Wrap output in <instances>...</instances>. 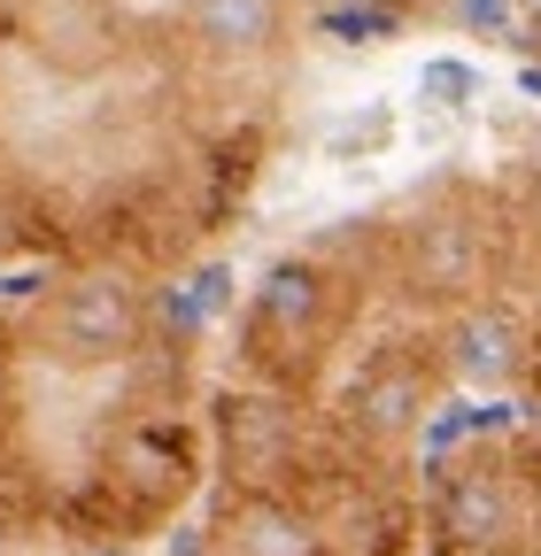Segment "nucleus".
<instances>
[{"label": "nucleus", "instance_id": "f257e3e1", "mask_svg": "<svg viewBox=\"0 0 541 556\" xmlns=\"http://www.w3.org/2000/svg\"><path fill=\"white\" fill-rule=\"evenodd\" d=\"M325 340V270L317 263H270L248 302V356L270 364H310Z\"/></svg>", "mask_w": 541, "mask_h": 556}, {"label": "nucleus", "instance_id": "f03ea898", "mask_svg": "<svg viewBox=\"0 0 541 556\" xmlns=\"http://www.w3.org/2000/svg\"><path fill=\"white\" fill-rule=\"evenodd\" d=\"M47 325H54V348L71 364H116V356L140 348L148 309H140V294H131L124 278L93 270V278H78V287H62V302H54Z\"/></svg>", "mask_w": 541, "mask_h": 556}, {"label": "nucleus", "instance_id": "7ed1b4c3", "mask_svg": "<svg viewBox=\"0 0 541 556\" xmlns=\"http://www.w3.org/2000/svg\"><path fill=\"white\" fill-rule=\"evenodd\" d=\"M433 518H441V541L449 548H471V556H511L518 533H526V510H518V486L488 464L471 471H449L441 495H433Z\"/></svg>", "mask_w": 541, "mask_h": 556}, {"label": "nucleus", "instance_id": "20e7f679", "mask_svg": "<svg viewBox=\"0 0 541 556\" xmlns=\"http://www.w3.org/2000/svg\"><path fill=\"white\" fill-rule=\"evenodd\" d=\"M217 433H225V464L240 479V495H287V471H294V409L263 402V394H225L217 402Z\"/></svg>", "mask_w": 541, "mask_h": 556}, {"label": "nucleus", "instance_id": "39448f33", "mask_svg": "<svg viewBox=\"0 0 541 556\" xmlns=\"http://www.w3.org/2000/svg\"><path fill=\"white\" fill-rule=\"evenodd\" d=\"M418 417H426V364L394 356V348H379V356L341 387V426L356 441H372V448L418 433Z\"/></svg>", "mask_w": 541, "mask_h": 556}, {"label": "nucleus", "instance_id": "423d86ee", "mask_svg": "<svg viewBox=\"0 0 541 556\" xmlns=\"http://www.w3.org/2000/svg\"><path fill=\"white\" fill-rule=\"evenodd\" d=\"M186 479H193V441L171 426V417H148V426H131L109 456V486L131 503V518H155L186 495Z\"/></svg>", "mask_w": 541, "mask_h": 556}, {"label": "nucleus", "instance_id": "0eeeda50", "mask_svg": "<svg viewBox=\"0 0 541 556\" xmlns=\"http://www.w3.org/2000/svg\"><path fill=\"white\" fill-rule=\"evenodd\" d=\"M411 287L418 294H441V302H464L488 287V240L471 217H426L411 232Z\"/></svg>", "mask_w": 541, "mask_h": 556}, {"label": "nucleus", "instance_id": "6e6552de", "mask_svg": "<svg viewBox=\"0 0 541 556\" xmlns=\"http://www.w3.org/2000/svg\"><path fill=\"white\" fill-rule=\"evenodd\" d=\"M526 356H533V340H526V325H518L503 302L464 309V317H456V332H449V364H456L464 379H480V387L518 379V371H526Z\"/></svg>", "mask_w": 541, "mask_h": 556}, {"label": "nucleus", "instance_id": "1a4fd4ad", "mask_svg": "<svg viewBox=\"0 0 541 556\" xmlns=\"http://www.w3.org/2000/svg\"><path fill=\"white\" fill-rule=\"evenodd\" d=\"M232 556H325V533L287 495H240V510H232Z\"/></svg>", "mask_w": 541, "mask_h": 556}, {"label": "nucleus", "instance_id": "9d476101", "mask_svg": "<svg viewBox=\"0 0 541 556\" xmlns=\"http://www.w3.org/2000/svg\"><path fill=\"white\" fill-rule=\"evenodd\" d=\"M193 31L210 47H263L270 31H279V9H270V0H201Z\"/></svg>", "mask_w": 541, "mask_h": 556}, {"label": "nucleus", "instance_id": "9b49d317", "mask_svg": "<svg viewBox=\"0 0 541 556\" xmlns=\"http://www.w3.org/2000/svg\"><path fill=\"white\" fill-rule=\"evenodd\" d=\"M317 24L332 39H387V31H402V9H387V0H356V9H325Z\"/></svg>", "mask_w": 541, "mask_h": 556}, {"label": "nucleus", "instance_id": "f8f14e48", "mask_svg": "<svg viewBox=\"0 0 541 556\" xmlns=\"http://www.w3.org/2000/svg\"><path fill=\"white\" fill-rule=\"evenodd\" d=\"M456 16L480 31V39H503V47H526V16H518V0H456Z\"/></svg>", "mask_w": 541, "mask_h": 556}, {"label": "nucleus", "instance_id": "ddd939ff", "mask_svg": "<svg viewBox=\"0 0 541 556\" xmlns=\"http://www.w3.org/2000/svg\"><path fill=\"white\" fill-rule=\"evenodd\" d=\"M418 93H426L433 109H456V101L480 93V78H471L464 62H426V70H418Z\"/></svg>", "mask_w": 541, "mask_h": 556}, {"label": "nucleus", "instance_id": "4468645a", "mask_svg": "<svg viewBox=\"0 0 541 556\" xmlns=\"http://www.w3.org/2000/svg\"><path fill=\"white\" fill-rule=\"evenodd\" d=\"M155 317H163L178 340L210 325V309H201V294H193V278H186V287H163V294H155Z\"/></svg>", "mask_w": 541, "mask_h": 556}, {"label": "nucleus", "instance_id": "2eb2a0df", "mask_svg": "<svg viewBox=\"0 0 541 556\" xmlns=\"http://www.w3.org/2000/svg\"><path fill=\"white\" fill-rule=\"evenodd\" d=\"M0 294H9V302H39V294H47V270H39V263L9 270V278H0Z\"/></svg>", "mask_w": 541, "mask_h": 556}, {"label": "nucleus", "instance_id": "dca6fc26", "mask_svg": "<svg viewBox=\"0 0 541 556\" xmlns=\"http://www.w3.org/2000/svg\"><path fill=\"white\" fill-rule=\"evenodd\" d=\"M225 287H232V270H217V263H210V270L193 278V294H201V309H210V317L225 309Z\"/></svg>", "mask_w": 541, "mask_h": 556}, {"label": "nucleus", "instance_id": "f3484780", "mask_svg": "<svg viewBox=\"0 0 541 556\" xmlns=\"http://www.w3.org/2000/svg\"><path fill=\"white\" fill-rule=\"evenodd\" d=\"M518 86H526V93L541 101V62H526V78H518Z\"/></svg>", "mask_w": 541, "mask_h": 556}, {"label": "nucleus", "instance_id": "a211bd4d", "mask_svg": "<svg viewBox=\"0 0 541 556\" xmlns=\"http://www.w3.org/2000/svg\"><path fill=\"white\" fill-rule=\"evenodd\" d=\"M0 409H9V364H0Z\"/></svg>", "mask_w": 541, "mask_h": 556}, {"label": "nucleus", "instance_id": "6ab92c4d", "mask_svg": "<svg viewBox=\"0 0 541 556\" xmlns=\"http://www.w3.org/2000/svg\"><path fill=\"white\" fill-rule=\"evenodd\" d=\"M533 232H541V186H533Z\"/></svg>", "mask_w": 541, "mask_h": 556}, {"label": "nucleus", "instance_id": "aec40b11", "mask_svg": "<svg viewBox=\"0 0 541 556\" xmlns=\"http://www.w3.org/2000/svg\"><path fill=\"white\" fill-rule=\"evenodd\" d=\"M93 556H131V548H93Z\"/></svg>", "mask_w": 541, "mask_h": 556}]
</instances>
